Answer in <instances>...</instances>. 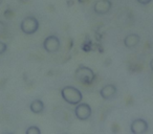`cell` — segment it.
Masks as SVG:
<instances>
[{
  "label": "cell",
  "mask_w": 153,
  "mask_h": 134,
  "mask_svg": "<svg viewBox=\"0 0 153 134\" xmlns=\"http://www.w3.org/2000/svg\"><path fill=\"white\" fill-rule=\"evenodd\" d=\"M7 44H5L4 42H1V41H0V55L4 53L5 51H7Z\"/></svg>",
  "instance_id": "cell-12"
},
{
  "label": "cell",
  "mask_w": 153,
  "mask_h": 134,
  "mask_svg": "<svg viewBox=\"0 0 153 134\" xmlns=\"http://www.w3.org/2000/svg\"><path fill=\"white\" fill-rule=\"evenodd\" d=\"M74 77L79 82H81L84 85H90L94 82L96 75H94V70L89 67L86 66H80L76 69L74 73Z\"/></svg>",
  "instance_id": "cell-2"
},
{
  "label": "cell",
  "mask_w": 153,
  "mask_h": 134,
  "mask_svg": "<svg viewBox=\"0 0 153 134\" xmlns=\"http://www.w3.org/2000/svg\"><path fill=\"white\" fill-rule=\"evenodd\" d=\"M30 109L33 113L39 114V113L43 112V110H44V103H43L41 100H35L30 103Z\"/></svg>",
  "instance_id": "cell-10"
},
{
  "label": "cell",
  "mask_w": 153,
  "mask_h": 134,
  "mask_svg": "<svg viewBox=\"0 0 153 134\" xmlns=\"http://www.w3.org/2000/svg\"><path fill=\"white\" fill-rule=\"evenodd\" d=\"M61 96L66 103H68L69 105H74V106L80 104L83 100L82 92L74 86H65L62 88Z\"/></svg>",
  "instance_id": "cell-1"
},
{
  "label": "cell",
  "mask_w": 153,
  "mask_h": 134,
  "mask_svg": "<svg viewBox=\"0 0 153 134\" xmlns=\"http://www.w3.org/2000/svg\"><path fill=\"white\" fill-rule=\"evenodd\" d=\"M117 89L115 87V85L113 84H108V85L104 86V87L101 89L100 94L104 100L108 101V100H112L115 96H117Z\"/></svg>",
  "instance_id": "cell-8"
},
{
  "label": "cell",
  "mask_w": 153,
  "mask_h": 134,
  "mask_svg": "<svg viewBox=\"0 0 153 134\" xmlns=\"http://www.w3.org/2000/svg\"><path fill=\"white\" fill-rule=\"evenodd\" d=\"M112 3L110 0H98L94 5V11L99 15H105L110 11Z\"/></svg>",
  "instance_id": "cell-7"
},
{
  "label": "cell",
  "mask_w": 153,
  "mask_h": 134,
  "mask_svg": "<svg viewBox=\"0 0 153 134\" xmlns=\"http://www.w3.org/2000/svg\"><path fill=\"white\" fill-rule=\"evenodd\" d=\"M25 134H41V130L37 126H30L26 129Z\"/></svg>",
  "instance_id": "cell-11"
},
{
  "label": "cell",
  "mask_w": 153,
  "mask_h": 134,
  "mask_svg": "<svg viewBox=\"0 0 153 134\" xmlns=\"http://www.w3.org/2000/svg\"><path fill=\"white\" fill-rule=\"evenodd\" d=\"M91 107L86 103H80L74 108V114L76 117L80 121H87L91 116Z\"/></svg>",
  "instance_id": "cell-4"
},
{
  "label": "cell",
  "mask_w": 153,
  "mask_h": 134,
  "mask_svg": "<svg viewBox=\"0 0 153 134\" xmlns=\"http://www.w3.org/2000/svg\"><path fill=\"white\" fill-rule=\"evenodd\" d=\"M148 128V123L144 118H136L130 125V131L132 134H145Z\"/></svg>",
  "instance_id": "cell-6"
},
{
  "label": "cell",
  "mask_w": 153,
  "mask_h": 134,
  "mask_svg": "<svg viewBox=\"0 0 153 134\" xmlns=\"http://www.w3.org/2000/svg\"><path fill=\"white\" fill-rule=\"evenodd\" d=\"M20 28H21L22 33L26 35H33L38 30L39 28V22L36 17L33 16H28L25 17L20 23Z\"/></svg>",
  "instance_id": "cell-3"
},
{
  "label": "cell",
  "mask_w": 153,
  "mask_h": 134,
  "mask_svg": "<svg viewBox=\"0 0 153 134\" xmlns=\"http://www.w3.org/2000/svg\"><path fill=\"white\" fill-rule=\"evenodd\" d=\"M61 43L57 36H48L47 38H45V40L43 41V48L47 51V53H57L60 49Z\"/></svg>",
  "instance_id": "cell-5"
},
{
  "label": "cell",
  "mask_w": 153,
  "mask_h": 134,
  "mask_svg": "<svg viewBox=\"0 0 153 134\" xmlns=\"http://www.w3.org/2000/svg\"><path fill=\"white\" fill-rule=\"evenodd\" d=\"M138 3H140V4H143V5H146V4H149V3L152 1V0H136Z\"/></svg>",
  "instance_id": "cell-13"
},
{
  "label": "cell",
  "mask_w": 153,
  "mask_h": 134,
  "mask_svg": "<svg viewBox=\"0 0 153 134\" xmlns=\"http://www.w3.org/2000/svg\"><path fill=\"white\" fill-rule=\"evenodd\" d=\"M140 38L138 35L129 34L124 39V44H125V46L127 47V48H133V47H135L136 45L140 43Z\"/></svg>",
  "instance_id": "cell-9"
},
{
  "label": "cell",
  "mask_w": 153,
  "mask_h": 134,
  "mask_svg": "<svg viewBox=\"0 0 153 134\" xmlns=\"http://www.w3.org/2000/svg\"><path fill=\"white\" fill-rule=\"evenodd\" d=\"M150 68H151V70L153 71V59L151 60V62H150Z\"/></svg>",
  "instance_id": "cell-14"
}]
</instances>
